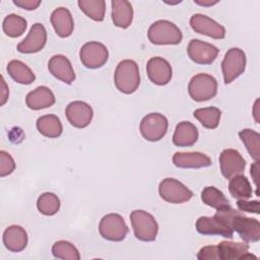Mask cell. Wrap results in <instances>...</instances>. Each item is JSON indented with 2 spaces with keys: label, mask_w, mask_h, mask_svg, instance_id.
Segmentation results:
<instances>
[{
  "label": "cell",
  "mask_w": 260,
  "mask_h": 260,
  "mask_svg": "<svg viewBox=\"0 0 260 260\" xmlns=\"http://www.w3.org/2000/svg\"><path fill=\"white\" fill-rule=\"evenodd\" d=\"M222 217L246 243H256L260 240V222L258 219L248 217L243 211L237 210L232 206L222 211Z\"/></svg>",
  "instance_id": "6da1fadb"
},
{
  "label": "cell",
  "mask_w": 260,
  "mask_h": 260,
  "mask_svg": "<svg viewBox=\"0 0 260 260\" xmlns=\"http://www.w3.org/2000/svg\"><path fill=\"white\" fill-rule=\"evenodd\" d=\"M114 82L117 89L125 94L135 92L140 85V73L137 63L130 59L119 62L115 69Z\"/></svg>",
  "instance_id": "7a4b0ae2"
},
{
  "label": "cell",
  "mask_w": 260,
  "mask_h": 260,
  "mask_svg": "<svg viewBox=\"0 0 260 260\" xmlns=\"http://www.w3.org/2000/svg\"><path fill=\"white\" fill-rule=\"evenodd\" d=\"M147 37L154 45H178L182 42L183 34L174 22L160 19L149 26Z\"/></svg>",
  "instance_id": "3957f363"
},
{
  "label": "cell",
  "mask_w": 260,
  "mask_h": 260,
  "mask_svg": "<svg viewBox=\"0 0 260 260\" xmlns=\"http://www.w3.org/2000/svg\"><path fill=\"white\" fill-rule=\"evenodd\" d=\"M130 221L136 239L142 242H152L156 239L158 224L147 211L137 209L130 213Z\"/></svg>",
  "instance_id": "277c9868"
},
{
  "label": "cell",
  "mask_w": 260,
  "mask_h": 260,
  "mask_svg": "<svg viewBox=\"0 0 260 260\" xmlns=\"http://www.w3.org/2000/svg\"><path fill=\"white\" fill-rule=\"evenodd\" d=\"M188 92L190 98L195 102L211 100L217 93V81L210 74H196L189 81Z\"/></svg>",
  "instance_id": "5b68a950"
},
{
  "label": "cell",
  "mask_w": 260,
  "mask_h": 260,
  "mask_svg": "<svg viewBox=\"0 0 260 260\" xmlns=\"http://www.w3.org/2000/svg\"><path fill=\"white\" fill-rule=\"evenodd\" d=\"M246 54L242 49H229L221 62V70L224 83L230 84L240 75H242L246 69Z\"/></svg>",
  "instance_id": "8992f818"
},
{
  "label": "cell",
  "mask_w": 260,
  "mask_h": 260,
  "mask_svg": "<svg viewBox=\"0 0 260 260\" xmlns=\"http://www.w3.org/2000/svg\"><path fill=\"white\" fill-rule=\"evenodd\" d=\"M99 232L107 241L120 242L126 238L129 228L120 214L109 213L102 217L99 223Z\"/></svg>",
  "instance_id": "52a82bcc"
},
{
  "label": "cell",
  "mask_w": 260,
  "mask_h": 260,
  "mask_svg": "<svg viewBox=\"0 0 260 260\" xmlns=\"http://www.w3.org/2000/svg\"><path fill=\"white\" fill-rule=\"evenodd\" d=\"M160 198L172 204H181L189 201L193 192L180 181L173 178L164 179L158 185Z\"/></svg>",
  "instance_id": "ba28073f"
},
{
  "label": "cell",
  "mask_w": 260,
  "mask_h": 260,
  "mask_svg": "<svg viewBox=\"0 0 260 260\" xmlns=\"http://www.w3.org/2000/svg\"><path fill=\"white\" fill-rule=\"evenodd\" d=\"M168 127V119L162 114L150 113L142 118L139 125V130L144 139L155 142L165 137Z\"/></svg>",
  "instance_id": "9c48e42d"
},
{
  "label": "cell",
  "mask_w": 260,
  "mask_h": 260,
  "mask_svg": "<svg viewBox=\"0 0 260 260\" xmlns=\"http://www.w3.org/2000/svg\"><path fill=\"white\" fill-rule=\"evenodd\" d=\"M79 58L86 68L98 69L107 63L109 51L107 47L100 42H87L81 47Z\"/></svg>",
  "instance_id": "30bf717a"
},
{
  "label": "cell",
  "mask_w": 260,
  "mask_h": 260,
  "mask_svg": "<svg viewBox=\"0 0 260 260\" xmlns=\"http://www.w3.org/2000/svg\"><path fill=\"white\" fill-rule=\"evenodd\" d=\"M219 166L221 175L230 180L245 172L246 160L238 150L226 148L219 155Z\"/></svg>",
  "instance_id": "8fae6325"
},
{
  "label": "cell",
  "mask_w": 260,
  "mask_h": 260,
  "mask_svg": "<svg viewBox=\"0 0 260 260\" xmlns=\"http://www.w3.org/2000/svg\"><path fill=\"white\" fill-rule=\"evenodd\" d=\"M219 50L207 42L193 39L189 42L187 47V53L189 58L201 65L211 64L217 57Z\"/></svg>",
  "instance_id": "7c38bea8"
},
{
  "label": "cell",
  "mask_w": 260,
  "mask_h": 260,
  "mask_svg": "<svg viewBox=\"0 0 260 260\" xmlns=\"http://www.w3.org/2000/svg\"><path fill=\"white\" fill-rule=\"evenodd\" d=\"M65 115L73 127L81 129L90 124L93 117V110L85 102L74 101L67 105Z\"/></svg>",
  "instance_id": "4fadbf2b"
},
{
  "label": "cell",
  "mask_w": 260,
  "mask_h": 260,
  "mask_svg": "<svg viewBox=\"0 0 260 260\" xmlns=\"http://www.w3.org/2000/svg\"><path fill=\"white\" fill-rule=\"evenodd\" d=\"M47 43V30L45 26L37 22L32 24L27 36L17 45V51L23 54L38 53L44 49Z\"/></svg>",
  "instance_id": "5bb4252c"
},
{
  "label": "cell",
  "mask_w": 260,
  "mask_h": 260,
  "mask_svg": "<svg viewBox=\"0 0 260 260\" xmlns=\"http://www.w3.org/2000/svg\"><path fill=\"white\" fill-rule=\"evenodd\" d=\"M190 25L195 32L212 39L221 40L225 37V28L221 24L201 13H196L191 16Z\"/></svg>",
  "instance_id": "9a60e30c"
},
{
  "label": "cell",
  "mask_w": 260,
  "mask_h": 260,
  "mask_svg": "<svg viewBox=\"0 0 260 260\" xmlns=\"http://www.w3.org/2000/svg\"><path fill=\"white\" fill-rule=\"evenodd\" d=\"M146 72L149 80L156 85L168 84L173 76L171 64L161 57H152L146 64Z\"/></svg>",
  "instance_id": "2e32d148"
},
{
  "label": "cell",
  "mask_w": 260,
  "mask_h": 260,
  "mask_svg": "<svg viewBox=\"0 0 260 260\" xmlns=\"http://www.w3.org/2000/svg\"><path fill=\"white\" fill-rule=\"evenodd\" d=\"M196 230L204 236H221L233 239L234 231L215 215L200 216L196 221Z\"/></svg>",
  "instance_id": "e0dca14e"
},
{
  "label": "cell",
  "mask_w": 260,
  "mask_h": 260,
  "mask_svg": "<svg viewBox=\"0 0 260 260\" xmlns=\"http://www.w3.org/2000/svg\"><path fill=\"white\" fill-rule=\"evenodd\" d=\"M49 72L60 81L71 84L75 80V73L71 62L64 55H54L48 62Z\"/></svg>",
  "instance_id": "ac0fdd59"
},
{
  "label": "cell",
  "mask_w": 260,
  "mask_h": 260,
  "mask_svg": "<svg viewBox=\"0 0 260 260\" xmlns=\"http://www.w3.org/2000/svg\"><path fill=\"white\" fill-rule=\"evenodd\" d=\"M173 164L180 169H201L212 165L211 158L203 152H176L173 155Z\"/></svg>",
  "instance_id": "d6986e66"
},
{
  "label": "cell",
  "mask_w": 260,
  "mask_h": 260,
  "mask_svg": "<svg viewBox=\"0 0 260 260\" xmlns=\"http://www.w3.org/2000/svg\"><path fill=\"white\" fill-rule=\"evenodd\" d=\"M219 260H237L249 259L257 257L249 253V245L247 243L222 241L217 245Z\"/></svg>",
  "instance_id": "ffe728a7"
},
{
  "label": "cell",
  "mask_w": 260,
  "mask_h": 260,
  "mask_svg": "<svg viewBox=\"0 0 260 260\" xmlns=\"http://www.w3.org/2000/svg\"><path fill=\"white\" fill-rule=\"evenodd\" d=\"M51 23L55 29V32L60 38H68L71 36L74 29V21L70 10L66 7H58L52 13L50 17Z\"/></svg>",
  "instance_id": "44dd1931"
},
{
  "label": "cell",
  "mask_w": 260,
  "mask_h": 260,
  "mask_svg": "<svg viewBox=\"0 0 260 260\" xmlns=\"http://www.w3.org/2000/svg\"><path fill=\"white\" fill-rule=\"evenodd\" d=\"M27 234L20 225H9L3 233V244L10 252H21L27 246Z\"/></svg>",
  "instance_id": "7402d4cb"
},
{
  "label": "cell",
  "mask_w": 260,
  "mask_h": 260,
  "mask_svg": "<svg viewBox=\"0 0 260 260\" xmlns=\"http://www.w3.org/2000/svg\"><path fill=\"white\" fill-rule=\"evenodd\" d=\"M56 102L53 91L45 86H38L34 90L29 91L25 96V104L28 109L38 111L52 107Z\"/></svg>",
  "instance_id": "603a6c76"
},
{
  "label": "cell",
  "mask_w": 260,
  "mask_h": 260,
  "mask_svg": "<svg viewBox=\"0 0 260 260\" xmlns=\"http://www.w3.org/2000/svg\"><path fill=\"white\" fill-rule=\"evenodd\" d=\"M112 5V20L113 23L120 28H127L133 20V7L129 1L113 0Z\"/></svg>",
  "instance_id": "cb8c5ba5"
},
{
  "label": "cell",
  "mask_w": 260,
  "mask_h": 260,
  "mask_svg": "<svg viewBox=\"0 0 260 260\" xmlns=\"http://www.w3.org/2000/svg\"><path fill=\"white\" fill-rule=\"evenodd\" d=\"M198 130L194 124L188 121H182L176 126L173 143L180 147L192 146L198 140Z\"/></svg>",
  "instance_id": "d4e9b609"
},
{
  "label": "cell",
  "mask_w": 260,
  "mask_h": 260,
  "mask_svg": "<svg viewBox=\"0 0 260 260\" xmlns=\"http://www.w3.org/2000/svg\"><path fill=\"white\" fill-rule=\"evenodd\" d=\"M38 131L45 137L57 138L62 134L63 126L60 119L56 115L41 116L36 123Z\"/></svg>",
  "instance_id": "484cf974"
},
{
  "label": "cell",
  "mask_w": 260,
  "mask_h": 260,
  "mask_svg": "<svg viewBox=\"0 0 260 260\" xmlns=\"http://www.w3.org/2000/svg\"><path fill=\"white\" fill-rule=\"evenodd\" d=\"M6 70L10 77L20 84H30L36 80L32 70L20 60H11L8 62Z\"/></svg>",
  "instance_id": "4316f807"
},
{
  "label": "cell",
  "mask_w": 260,
  "mask_h": 260,
  "mask_svg": "<svg viewBox=\"0 0 260 260\" xmlns=\"http://www.w3.org/2000/svg\"><path fill=\"white\" fill-rule=\"evenodd\" d=\"M229 191L231 195L236 199H249L252 197V186L244 175H238L230 179Z\"/></svg>",
  "instance_id": "83f0119b"
},
{
  "label": "cell",
  "mask_w": 260,
  "mask_h": 260,
  "mask_svg": "<svg viewBox=\"0 0 260 260\" xmlns=\"http://www.w3.org/2000/svg\"><path fill=\"white\" fill-rule=\"evenodd\" d=\"M193 115L203 127L207 129H215L219 124L221 112L218 108L207 107L195 110Z\"/></svg>",
  "instance_id": "f1b7e54d"
},
{
  "label": "cell",
  "mask_w": 260,
  "mask_h": 260,
  "mask_svg": "<svg viewBox=\"0 0 260 260\" xmlns=\"http://www.w3.org/2000/svg\"><path fill=\"white\" fill-rule=\"evenodd\" d=\"M3 31L10 38L20 37L27 27V22L24 17L17 14H8L2 23Z\"/></svg>",
  "instance_id": "f546056e"
},
{
  "label": "cell",
  "mask_w": 260,
  "mask_h": 260,
  "mask_svg": "<svg viewBox=\"0 0 260 260\" xmlns=\"http://www.w3.org/2000/svg\"><path fill=\"white\" fill-rule=\"evenodd\" d=\"M239 136L246 149L254 160L260 158V134L252 129L246 128L239 132Z\"/></svg>",
  "instance_id": "4dcf8cb0"
},
{
  "label": "cell",
  "mask_w": 260,
  "mask_h": 260,
  "mask_svg": "<svg viewBox=\"0 0 260 260\" xmlns=\"http://www.w3.org/2000/svg\"><path fill=\"white\" fill-rule=\"evenodd\" d=\"M201 200L204 204L215 209L231 205L230 200L224 196V194L213 186H207L202 190Z\"/></svg>",
  "instance_id": "1f68e13d"
},
{
  "label": "cell",
  "mask_w": 260,
  "mask_h": 260,
  "mask_svg": "<svg viewBox=\"0 0 260 260\" xmlns=\"http://www.w3.org/2000/svg\"><path fill=\"white\" fill-rule=\"evenodd\" d=\"M77 4L80 10H82L92 20H104L106 13V2L104 0H79Z\"/></svg>",
  "instance_id": "d6a6232c"
},
{
  "label": "cell",
  "mask_w": 260,
  "mask_h": 260,
  "mask_svg": "<svg viewBox=\"0 0 260 260\" xmlns=\"http://www.w3.org/2000/svg\"><path fill=\"white\" fill-rule=\"evenodd\" d=\"M60 199L52 192H45L41 194L37 200V208L44 215H55L60 209Z\"/></svg>",
  "instance_id": "836d02e7"
},
{
  "label": "cell",
  "mask_w": 260,
  "mask_h": 260,
  "mask_svg": "<svg viewBox=\"0 0 260 260\" xmlns=\"http://www.w3.org/2000/svg\"><path fill=\"white\" fill-rule=\"evenodd\" d=\"M52 254L57 259L63 260H79L80 254L77 248L68 241H57L52 246Z\"/></svg>",
  "instance_id": "e575fe53"
},
{
  "label": "cell",
  "mask_w": 260,
  "mask_h": 260,
  "mask_svg": "<svg viewBox=\"0 0 260 260\" xmlns=\"http://www.w3.org/2000/svg\"><path fill=\"white\" fill-rule=\"evenodd\" d=\"M15 170V161L10 153L5 150L0 151V177H6Z\"/></svg>",
  "instance_id": "d590c367"
},
{
  "label": "cell",
  "mask_w": 260,
  "mask_h": 260,
  "mask_svg": "<svg viewBox=\"0 0 260 260\" xmlns=\"http://www.w3.org/2000/svg\"><path fill=\"white\" fill-rule=\"evenodd\" d=\"M199 260H219L217 246H205L201 248L197 254Z\"/></svg>",
  "instance_id": "8d00e7d4"
},
{
  "label": "cell",
  "mask_w": 260,
  "mask_h": 260,
  "mask_svg": "<svg viewBox=\"0 0 260 260\" xmlns=\"http://www.w3.org/2000/svg\"><path fill=\"white\" fill-rule=\"evenodd\" d=\"M237 206H238L239 210H241V211L259 214V201L258 200L248 201L247 199H239L237 202Z\"/></svg>",
  "instance_id": "74e56055"
},
{
  "label": "cell",
  "mask_w": 260,
  "mask_h": 260,
  "mask_svg": "<svg viewBox=\"0 0 260 260\" xmlns=\"http://www.w3.org/2000/svg\"><path fill=\"white\" fill-rule=\"evenodd\" d=\"M14 5L23 8L25 10H35L37 9L40 4L41 1L40 0H13Z\"/></svg>",
  "instance_id": "f35d334b"
},
{
  "label": "cell",
  "mask_w": 260,
  "mask_h": 260,
  "mask_svg": "<svg viewBox=\"0 0 260 260\" xmlns=\"http://www.w3.org/2000/svg\"><path fill=\"white\" fill-rule=\"evenodd\" d=\"M0 106H4V104L7 102L9 96V88L5 82V79L3 76H1V91H0Z\"/></svg>",
  "instance_id": "ab89813d"
},
{
  "label": "cell",
  "mask_w": 260,
  "mask_h": 260,
  "mask_svg": "<svg viewBox=\"0 0 260 260\" xmlns=\"http://www.w3.org/2000/svg\"><path fill=\"white\" fill-rule=\"evenodd\" d=\"M251 176L255 183V186L258 188V179H259V160H255V162L251 166Z\"/></svg>",
  "instance_id": "60d3db41"
},
{
  "label": "cell",
  "mask_w": 260,
  "mask_h": 260,
  "mask_svg": "<svg viewBox=\"0 0 260 260\" xmlns=\"http://www.w3.org/2000/svg\"><path fill=\"white\" fill-rule=\"evenodd\" d=\"M194 3L201 5V6H212L215 5L216 3H218L217 0L215 1H211V0H194Z\"/></svg>",
  "instance_id": "b9f144b4"
},
{
  "label": "cell",
  "mask_w": 260,
  "mask_h": 260,
  "mask_svg": "<svg viewBox=\"0 0 260 260\" xmlns=\"http://www.w3.org/2000/svg\"><path fill=\"white\" fill-rule=\"evenodd\" d=\"M258 104H259V100H256L255 104H254V108H253V115H254V118H255V121L256 123H259V118H258Z\"/></svg>",
  "instance_id": "7bdbcfd3"
},
{
  "label": "cell",
  "mask_w": 260,
  "mask_h": 260,
  "mask_svg": "<svg viewBox=\"0 0 260 260\" xmlns=\"http://www.w3.org/2000/svg\"><path fill=\"white\" fill-rule=\"evenodd\" d=\"M181 1H176V2H166V3H168V4H178V3H180Z\"/></svg>",
  "instance_id": "ee69618b"
}]
</instances>
